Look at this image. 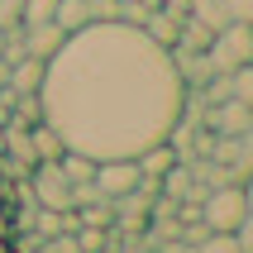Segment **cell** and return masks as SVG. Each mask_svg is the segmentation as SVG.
I'll list each match as a JSON object with an SVG mask.
<instances>
[{
  "instance_id": "obj_12",
  "label": "cell",
  "mask_w": 253,
  "mask_h": 253,
  "mask_svg": "<svg viewBox=\"0 0 253 253\" xmlns=\"http://www.w3.org/2000/svg\"><path fill=\"white\" fill-rule=\"evenodd\" d=\"M215 5H220L234 24H249V19H253V0H215Z\"/></svg>"
},
{
  "instance_id": "obj_8",
  "label": "cell",
  "mask_w": 253,
  "mask_h": 253,
  "mask_svg": "<svg viewBox=\"0 0 253 253\" xmlns=\"http://www.w3.org/2000/svg\"><path fill=\"white\" fill-rule=\"evenodd\" d=\"M29 143H34V158H48V163L62 158V139H57V129L48 120H34L29 125Z\"/></svg>"
},
{
  "instance_id": "obj_14",
  "label": "cell",
  "mask_w": 253,
  "mask_h": 253,
  "mask_svg": "<svg viewBox=\"0 0 253 253\" xmlns=\"http://www.w3.org/2000/svg\"><path fill=\"white\" fill-rule=\"evenodd\" d=\"M158 5H163V10H172V14H186V5H191V0H158Z\"/></svg>"
},
{
  "instance_id": "obj_6",
  "label": "cell",
  "mask_w": 253,
  "mask_h": 253,
  "mask_svg": "<svg viewBox=\"0 0 253 253\" xmlns=\"http://www.w3.org/2000/svg\"><path fill=\"white\" fill-rule=\"evenodd\" d=\"M211 134H249V100H215Z\"/></svg>"
},
{
  "instance_id": "obj_4",
  "label": "cell",
  "mask_w": 253,
  "mask_h": 253,
  "mask_svg": "<svg viewBox=\"0 0 253 253\" xmlns=\"http://www.w3.org/2000/svg\"><path fill=\"white\" fill-rule=\"evenodd\" d=\"M91 186L105 201H115V196H129L134 186H143V172H139L134 158H100L96 172H91Z\"/></svg>"
},
{
  "instance_id": "obj_9",
  "label": "cell",
  "mask_w": 253,
  "mask_h": 253,
  "mask_svg": "<svg viewBox=\"0 0 253 253\" xmlns=\"http://www.w3.org/2000/svg\"><path fill=\"white\" fill-rule=\"evenodd\" d=\"M53 24L62 34H77L82 24H91V10H86V0H57L53 5Z\"/></svg>"
},
{
  "instance_id": "obj_1",
  "label": "cell",
  "mask_w": 253,
  "mask_h": 253,
  "mask_svg": "<svg viewBox=\"0 0 253 253\" xmlns=\"http://www.w3.org/2000/svg\"><path fill=\"white\" fill-rule=\"evenodd\" d=\"M186 86L172 53L158 48L139 24L91 19L62 39L39 82L43 120L62 148L86 158H139L163 143L182 120Z\"/></svg>"
},
{
  "instance_id": "obj_7",
  "label": "cell",
  "mask_w": 253,
  "mask_h": 253,
  "mask_svg": "<svg viewBox=\"0 0 253 253\" xmlns=\"http://www.w3.org/2000/svg\"><path fill=\"white\" fill-rule=\"evenodd\" d=\"M39 82H43V57H14L10 62V86L24 96V91H39Z\"/></svg>"
},
{
  "instance_id": "obj_2",
  "label": "cell",
  "mask_w": 253,
  "mask_h": 253,
  "mask_svg": "<svg viewBox=\"0 0 253 253\" xmlns=\"http://www.w3.org/2000/svg\"><path fill=\"white\" fill-rule=\"evenodd\" d=\"M249 186L239 182H225V186H211L201 196V225L215 229V234H234V225L249 220Z\"/></svg>"
},
{
  "instance_id": "obj_16",
  "label": "cell",
  "mask_w": 253,
  "mask_h": 253,
  "mask_svg": "<svg viewBox=\"0 0 253 253\" xmlns=\"http://www.w3.org/2000/svg\"><path fill=\"white\" fill-rule=\"evenodd\" d=\"M0 253H10V239H0Z\"/></svg>"
},
{
  "instance_id": "obj_3",
  "label": "cell",
  "mask_w": 253,
  "mask_h": 253,
  "mask_svg": "<svg viewBox=\"0 0 253 253\" xmlns=\"http://www.w3.org/2000/svg\"><path fill=\"white\" fill-rule=\"evenodd\" d=\"M206 62H211V72H234L244 67V62H253V29L249 24H225L215 29L211 43H206Z\"/></svg>"
},
{
  "instance_id": "obj_5",
  "label": "cell",
  "mask_w": 253,
  "mask_h": 253,
  "mask_svg": "<svg viewBox=\"0 0 253 253\" xmlns=\"http://www.w3.org/2000/svg\"><path fill=\"white\" fill-rule=\"evenodd\" d=\"M62 39H67V34H62L53 19H48V24H24V34H19L24 53H29V57H43V62H48V57L62 48Z\"/></svg>"
},
{
  "instance_id": "obj_10",
  "label": "cell",
  "mask_w": 253,
  "mask_h": 253,
  "mask_svg": "<svg viewBox=\"0 0 253 253\" xmlns=\"http://www.w3.org/2000/svg\"><path fill=\"white\" fill-rule=\"evenodd\" d=\"M229 100H253V67L249 62L229 72Z\"/></svg>"
},
{
  "instance_id": "obj_13",
  "label": "cell",
  "mask_w": 253,
  "mask_h": 253,
  "mask_svg": "<svg viewBox=\"0 0 253 253\" xmlns=\"http://www.w3.org/2000/svg\"><path fill=\"white\" fill-rule=\"evenodd\" d=\"M10 234H14V220H10V211L0 206V239H10Z\"/></svg>"
},
{
  "instance_id": "obj_11",
  "label": "cell",
  "mask_w": 253,
  "mask_h": 253,
  "mask_svg": "<svg viewBox=\"0 0 253 253\" xmlns=\"http://www.w3.org/2000/svg\"><path fill=\"white\" fill-rule=\"evenodd\" d=\"M53 5H57V0H24L19 24H48V19H53Z\"/></svg>"
},
{
  "instance_id": "obj_15",
  "label": "cell",
  "mask_w": 253,
  "mask_h": 253,
  "mask_svg": "<svg viewBox=\"0 0 253 253\" xmlns=\"http://www.w3.org/2000/svg\"><path fill=\"white\" fill-rule=\"evenodd\" d=\"M0 86H10V62L0 57Z\"/></svg>"
}]
</instances>
